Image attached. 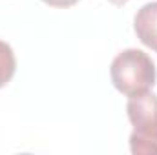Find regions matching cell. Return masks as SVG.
Instances as JSON below:
<instances>
[{"instance_id": "obj_1", "label": "cell", "mask_w": 157, "mask_h": 155, "mask_svg": "<svg viewBox=\"0 0 157 155\" xmlns=\"http://www.w3.org/2000/svg\"><path fill=\"white\" fill-rule=\"evenodd\" d=\"M110 77L115 89L130 99L152 91L157 80V70L148 53L137 47H128L112 60Z\"/></svg>"}, {"instance_id": "obj_2", "label": "cell", "mask_w": 157, "mask_h": 155, "mask_svg": "<svg viewBox=\"0 0 157 155\" xmlns=\"http://www.w3.org/2000/svg\"><path fill=\"white\" fill-rule=\"evenodd\" d=\"M128 120L133 126L130 150L135 155L157 153V95L152 91L128 99Z\"/></svg>"}, {"instance_id": "obj_3", "label": "cell", "mask_w": 157, "mask_h": 155, "mask_svg": "<svg viewBox=\"0 0 157 155\" xmlns=\"http://www.w3.org/2000/svg\"><path fill=\"white\" fill-rule=\"evenodd\" d=\"M133 29L137 39L157 53V2H148L137 11Z\"/></svg>"}, {"instance_id": "obj_4", "label": "cell", "mask_w": 157, "mask_h": 155, "mask_svg": "<svg viewBox=\"0 0 157 155\" xmlns=\"http://www.w3.org/2000/svg\"><path fill=\"white\" fill-rule=\"evenodd\" d=\"M17 71V59L13 53V47L0 40V89L13 78Z\"/></svg>"}, {"instance_id": "obj_5", "label": "cell", "mask_w": 157, "mask_h": 155, "mask_svg": "<svg viewBox=\"0 0 157 155\" xmlns=\"http://www.w3.org/2000/svg\"><path fill=\"white\" fill-rule=\"evenodd\" d=\"M44 4L51 6V7H71L75 6L78 0H42Z\"/></svg>"}, {"instance_id": "obj_6", "label": "cell", "mask_w": 157, "mask_h": 155, "mask_svg": "<svg viewBox=\"0 0 157 155\" xmlns=\"http://www.w3.org/2000/svg\"><path fill=\"white\" fill-rule=\"evenodd\" d=\"M110 4H113V6H124V4H128L130 0H108Z\"/></svg>"}]
</instances>
